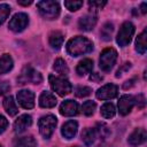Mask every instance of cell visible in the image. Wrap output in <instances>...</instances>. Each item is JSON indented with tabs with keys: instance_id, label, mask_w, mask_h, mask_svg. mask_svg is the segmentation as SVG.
Returning a JSON list of instances; mask_svg holds the SVG:
<instances>
[{
	"instance_id": "6da1fadb",
	"label": "cell",
	"mask_w": 147,
	"mask_h": 147,
	"mask_svg": "<svg viewBox=\"0 0 147 147\" xmlns=\"http://www.w3.org/2000/svg\"><path fill=\"white\" fill-rule=\"evenodd\" d=\"M93 49V42L85 38L77 36L67 42V52L71 56H80L90 53Z\"/></svg>"
},
{
	"instance_id": "7a4b0ae2",
	"label": "cell",
	"mask_w": 147,
	"mask_h": 147,
	"mask_svg": "<svg viewBox=\"0 0 147 147\" xmlns=\"http://www.w3.org/2000/svg\"><path fill=\"white\" fill-rule=\"evenodd\" d=\"M37 7L40 15L46 20H54L60 14V6L56 1L42 0L37 2Z\"/></svg>"
},
{
	"instance_id": "3957f363",
	"label": "cell",
	"mask_w": 147,
	"mask_h": 147,
	"mask_svg": "<svg viewBox=\"0 0 147 147\" xmlns=\"http://www.w3.org/2000/svg\"><path fill=\"white\" fill-rule=\"evenodd\" d=\"M57 124V119L54 115H46L42 116L39 122H38V126H39V131L40 134L45 138V139H49L51 136L53 134L55 127Z\"/></svg>"
},
{
	"instance_id": "277c9868",
	"label": "cell",
	"mask_w": 147,
	"mask_h": 147,
	"mask_svg": "<svg viewBox=\"0 0 147 147\" xmlns=\"http://www.w3.org/2000/svg\"><path fill=\"white\" fill-rule=\"evenodd\" d=\"M116 60H117V52L114 48L110 47L103 49L100 54V60H99L101 70L105 72H109L113 69L114 64L116 63Z\"/></svg>"
},
{
	"instance_id": "5b68a950",
	"label": "cell",
	"mask_w": 147,
	"mask_h": 147,
	"mask_svg": "<svg viewBox=\"0 0 147 147\" xmlns=\"http://www.w3.org/2000/svg\"><path fill=\"white\" fill-rule=\"evenodd\" d=\"M133 34H134V25L131 22H124L118 30L116 41L121 47H124L130 44Z\"/></svg>"
},
{
	"instance_id": "8992f818",
	"label": "cell",
	"mask_w": 147,
	"mask_h": 147,
	"mask_svg": "<svg viewBox=\"0 0 147 147\" xmlns=\"http://www.w3.org/2000/svg\"><path fill=\"white\" fill-rule=\"evenodd\" d=\"M49 84H51V87L53 88V91L56 92L60 96H64L71 92V84L63 77H57V76L51 75Z\"/></svg>"
},
{
	"instance_id": "52a82bcc",
	"label": "cell",
	"mask_w": 147,
	"mask_h": 147,
	"mask_svg": "<svg viewBox=\"0 0 147 147\" xmlns=\"http://www.w3.org/2000/svg\"><path fill=\"white\" fill-rule=\"evenodd\" d=\"M20 84H26V83H32V84H40L42 82V77L41 75L34 70L32 67H25L20 77L17 78Z\"/></svg>"
},
{
	"instance_id": "ba28073f",
	"label": "cell",
	"mask_w": 147,
	"mask_h": 147,
	"mask_svg": "<svg viewBox=\"0 0 147 147\" xmlns=\"http://www.w3.org/2000/svg\"><path fill=\"white\" fill-rule=\"evenodd\" d=\"M28 23H29L28 15L24 13H17L9 21V29L14 32H21L26 28Z\"/></svg>"
},
{
	"instance_id": "9c48e42d",
	"label": "cell",
	"mask_w": 147,
	"mask_h": 147,
	"mask_svg": "<svg viewBox=\"0 0 147 147\" xmlns=\"http://www.w3.org/2000/svg\"><path fill=\"white\" fill-rule=\"evenodd\" d=\"M17 101L24 109H31L34 106V94L30 90H21L17 92Z\"/></svg>"
},
{
	"instance_id": "30bf717a",
	"label": "cell",
	"mask_w": 147,
	"mask_h": 147,
	"mask_svg": "<svg viewBox=\"0 0 147 147\" xmlns=\"http://www.w3.org/2000/svg\"><path fill=\"white\" fill-rule=\"evenodd\" d=\"M118 88L114 84H107L96 91V98L100 100H110L117 95Z\"/></svg>"
},
{
	"instance_id": "8fae6325",
	"label": "cell",
	"mask_w": 147,
	"mask_h": 147,
	"mask_svg": "<svg viewBox=\"0 0 147 147\" xmlns=\"http://www.w3.org/2000/svg\"><path fill=\"white\" fill-rule=\"evenodd\" d=\"M134 106V99L133 96L131 95H122L119 98V101H118V110H119V114L125 116L127 115L132 108Z\"/></svg>"
},
{
	"instance_id": "7c38bea8",
	"label": "cell",
	"mask_w": 147,
	"mask_h": 147,
	"mask_svg": "<svg viewBox=\"0 0 147 147\" xmlns=\"http://www.w3.org/2000/svg\"><path fill=\"white\" fill-rule=\"evenodd\" d=\"M96 22H98L96 15H94V14H86L83 17L79 18L78 25H79V29L83 30V31H91L95 26Z\"/></svg>"
},
{
	"instance_id": "4fadbf2b",
	"label": "cell",
	"mask_w": 147,
	"mask_h": 147,
	"mask_svg": "<svg viewBox=\"0 0 147 147\" xmlns=\"http://www.w3.org/2000/svg\"><path fill=\"white\" fill-rule=\"evenodd\" d=\"M32 124V117L28 114L21 115L14 123V131L16 133H22L24 132L28 127H30Z\"/></svg>"
},
{
	"instance_id": "5bb4252c",
	"label": "cell",
	"mask_w": 147,
	"mask_h": 147,
	"mask_svg": "<svg viewBox=\"0 0 147 147\" xmlns=\"http://www.w3.org/2000/svg\"><path fill=\"white\" fill-rule=\"evenodd\" d=\"M60 113L63 116H75L78 114V103L74 100L63 101L60 106Z\"/></svg>"
},
{
	"instance_id": "9a60e30c",
	"label": "cell",
	"mask_w": 147,
	"mask_h": 147,
	"mask_svg": "<svg viewBox=\"0 0 147 147\" xmlns=\"http://www.w3.org/2000/svg\"><path fill=\"white\" fill-rule=\"evenodd\" d=\"M78 130V124L76 121H68L62 125L61 133L65 139H72Z\"/></svg>"
},
{
	"instance_id": "2e32d148",
	"label": "cell",
	"mask_w": 147,
	"mask_h": 147,
	"mask_svg": "<svg viewBox=\"0 0 147 147\" xmlns=\"http://www.w3.org/2000/svg\"><path fill=\"white\" fill-rule=\"evenodd\" d=\"M146 138H147V133L144 129H136L129 137L127 141L129 144H131L132 146H138V145H141L146 141Z\"/></svg>"
},
{
	"instance_id": "e0dca14e",
	"label": "cell",
	"mask_w": 147,
	"mask_h": 147,
	"mask_svg": "<svg viewBox=\"0 0 147 147\" xmlns=\"http://www.w3.org/2000/svg\"><path fill=\"white\" fill-rule=\"evenodd\" d=\"M56 98L53 93L44 91L39 96V106L42 108H53L56 105Z\"/></svg>"
},
{
	"instance_id": "ac0fdd59",
	"label": "cell",
	"mask_w": 147,
	"mask_h": 147,
	"mask_svg": "<svg viewBox=\"0 0 147 147\" xmlns=\"http://www.w3.org/2000/svg\"><path fill=\"white\" fill-rule=\"evenodd\" d=\"M92 69H93V61L90 59H84L77 64L76 72L79 76H84L86 74H90L92 71Z\"/></svg>"
},
{
	"instance_id": "d6986e66",
	"label": "cell",
	"mask_w": 147,
	"mask_h": 147,
	"mask_svg": "<svg viewBox=\"0 0 147 147\" xmlns=\"http://www.w3.org/2000/svg\"><path fill=\"white\" fill-rule=\"evenodd\" d=\"M3 108L9 116H15L18 113L17 105H16V102L11 95H8L3 99Z\"/></svg>"
},
{
	"instance_id": "ffe728a7",
	"label": "cell",
	"mask_w": 147,
	"mask_h": 147,
	"mask_svg": "<svg viewBox=\"0 0 147 147\" xmlns=\"http://www.w3.org/2000/svg\"><path fill=\"white\" fill-rule=\"evenodd\" d=\"M13 147H37V142H36L34 138L31 136L22 137V138L15 139Z\"/></svg>"
},
{
	"instance_id": "44dd1931",
	"label": "cell",
	"mask_w": 147,
	"mask_h": 147,
	"mask_svg": "<svg viewBox=\"0 0 147 147\" xmlns=\"http://www.w3.org/2000/svg\"><path fill=\"white\" fill-rule=\"evenodd\" d=\"M13 68V59L9 54H3L0 57V75L10 71Z\"/></svg>"
},
{
	"instance_id": "7402d4cb",
	"label": "cell",
	"mask_w": 147,
	"mask_h": 147,
	"mask_svg": "<svg viewBox=\"0 0 147 147\" xmlns=\"http://www.w3.org/2000/svg\"><path fill=\"white\" fill-rule=\"evenodd\" d=\"M95 138H96V134H95L94 129L86 127V129L82 132V140L84 141V144H85L86 146H92L93 142L95 141Z\"/></svg>"
},
{
	"instance_id": "603a6c76",
	"label": "cell",
	"mask_w": 147,
	"mask_h": 147,
	"mask_svg": "<svg viewBox=\"0 0 147 147\" xmlns=\"http://www.w3.org/2000/svg\"><path fill=\"white\" fill-rule=\"evenodd\" d=\"M63 44V34L60 31H54L49 34V45L55 48L59 49Z\"/></svg>"
},
{
	"instance_id": "cb8c5ba5",
	"label": "cell",
	"mask_w": 147,
	"mask_h": 147,
	"mask_svg": "<svg viewBox=\"0 0 147 147\" xmlns=\"http://www.w3.org/2000/svg\"><path fill=\"white\" fill-rule=\"evenodd\" d=\"M53 69L55 70V72H57L61 77H64L69 74V68L67 65V63L64 62V60L62 59H56L53 65Z\"/></svg>"
},
{
	"instance_id": "d4e9b609",
	"label": "cell",
	"mask_w": 147,
	"mask_h": 147,
	"mask_svg": "<svg viewBox=\"0 0 147 147\" xmlns=\"http://www.w3.org/2000/svg\"><path fill=\"white\" fill-rule=\"evenodd\" d=\"M146 30H144L137 38L136 41V51L140 54H145L146 48H147V41H146Z\"/></svg>"
},
{
	"instance_id": "484cf974",
	"label": "cell",
	"mask_w": 147,
	"mask_h": 147,
	"mask_svg": "<svg viewBox=\"0 0 147 147\" xmlns=\"http://www.w3.org/2000/svg\"><path fill=\"white\" fill-rule=\"evenodd\" d=\"M94 131H95L96 137H99L100 139H107L110 136V130L105 123H98Z\"/></svg>"
},
{
	"instance_id": "4316f807",
	"label": "cell",
	"mask_w": 147,
	"mask_h": 147,
	"mask_svg": "<svg viewBox=\"0 0 147 147\" xmlns=\"http://www.w3.org/2000/svg\"><path fill=\"white\" fill-rule=\"evenodd\" d=\"M100 113H101L102 117H105V118H113L115 116L116 110H115V107L111 102H106L105 105H102Z\"/></svg>"
},
{
	"instance_id": "83f0119b",
	"label": "cell",
	"mask_w": 147,
	"mask_h": 147,
	"mask_svg": "<svg viewBox=\"0 0 147 147\" xmlns=\"http://www.w3.org/2000/svg\"><path fill=\"white\" fill-rule=\"evenodd\" d=\"M113 31H114V25L111 24V23H106L105 25H103V28L101 29V32H100V34H101V38L103 39V40H106V41H108V40H110L111 39V33H113Z\"/></svg>"
},
{
	"instance_id": "f1b7e54d",
	"label": "cell",
	"mask_w": 147,
	"mask_h": 147,
	"mask_svg": "<svg viewBox=\"0 0 147 147\" xmlns=\"http://www.w3.org/2000/svg\"><path fill=\"white\" fill-rule=\"evenodd\" d=\"M95 108H96L95 102H94V101H91V100L85 101V102L83 103V106H82L83 114H84V115H86V116H91V115H93V113H94Z\"/></svg>"
},
{
	"instance_id": "f546056e",
	"label": "cell",
	"mask_w": 147,
	"mask_h": 147,
	"mask_svg": "<svg viewBox=\"0 0 147 147\" xmlns=\"http://www.w3.org/2000/svg\"><path fill=\"white\" fill-rule=\"evenodd\" d=\"M9 13H10V7L6 3H1L0 5V24H2L7 17L9 16Z\"/></svg>"
},
{
	"instance_id": "4dcf8cb0",
	"label": "cell",
	"mask_w": 147,
	"mask_h": 147,
	"mask_svg": "<svg viewBox=\"0 0 147 147\" xmlns=\"http://www.w3.org/2000/svg\"><path fill=\"white\" fill-rule=\"evenodd\" d=\"M64 6H65L67 9H69L70 11H76V10H78V9L83 6V1H75V0L64 1Z\"/></svg>"
},
{
	"instance_id": "1f68e13d",
	"label": "cell",
	"mask_w": 147,
	"mask_h": 147,
	"mask_svg": "<svg viewBox=\"0 0 147 147\" xmlns=\"http://www.w3.org/2000/svg\"><path fill=\"white\" fill-rule=\"evenodd\" d=\"M91 92H92V90H91L90 87H87V86H79V87L76 88L75 94H76V96H78V98H85V96L90 95Z\"/></svg>"
},
{
	"instance_id": "d6a6232c",
	"label": "cell",
	"mask_w": 147,
	"mask_h": 147,
	"mask_svg": "<svg viewBox=\"0 0 147 147\" xmlns=\"http://www.w3.org/2000/svg\"><path fill=\"white\" fill-rule=\"evenodd\" d=\"M106 1H90L88 2V6L91 7V9H94V10H96V9H101L103 6H106Z\"/></svg>"
},
{
	"instance_id": "836d02e7",
	"label": "cell",
	"mask_w": 147,
	"mask_h": 147,
	"mask_svg": "<svg viewBox=\"0 0 147 147\" xmlns=\"http://www.w3.org/2000/svg\"><path fill=\"white\" fill-rule=\"evenodd\" d=\"M134 99V105H137L138 106V108H142V107H145V96L142 95V94H139L138 96H136V98H133Z\"/></svg>"
},
{
	"instance_id": "e575fe53",
	"label": "cell",
	"mask_w": 147,
	"mask_h": 147,
	"mask_svg": "<svg viewBox=\"0 0 147 147\" xmlns=\"http://www.w3.org/2000/svg\"><path fill=\"white\" fill-rule=\"evenodd\" d=\"M7 126H8V121L6 119L5 116L0 115V133H2L7 129Z\"/></svg>"
},
{
	"instance_id": "d590c367",
	"label": "cell",
	"mask_w": 147,
	"mask_h": 147,
	"mask_svg": "<svg viewBox=\"0 0 147 147\" xmlns=\"http://www.w3.org/2000/svg\"><path fill=\"white\" fill-rule=\"evenodd\" d=\"M90 79L92 80V82H101L102 79H103V77L101 76V75H99V74H96V72H94V74H92L91 76H90Z\"/></svg>"
},
{
	"instance_id": "8d00e7d4",
	"label": "cell",
	"mask_w": 147,
	"mask_h": 147,
	"mask_svg": "<svg viewBox=\"0 0 147 147\" xmlns=\"http://www.w3.org/2000/svg\"><path fill=\"white\" fill-rule=\"evenodd\" d=\"M130 67H131V63H127V62H126V63H124V65H123L121 69H118V70H117V72H116V77H119V76H122V72H123L124 70L129 69Z\"/></svg>"
},
{
	"instance_id": "74e56055",
	"label": "cell",
	"mask_w": 147,
	"mask_h": 147,
	"mask_svg": "<svg viewBox=\"0 0 147 147\" xmlns=\"http://www.w3.org/2000/svg\"><path fill=\"white\" fill-rule=\"evenodd\" d=\"M8 90H9V86H8V84H7L6 82L0 83V94H3V93L7 92Z\"/></svg>"
},
{
	"instance_id": "f35d334b",
	"label": "cell",
	"mask_w": 147,
	"mask_h": 147,
	"mask_svg": "<svg viewBox=\"0 0 147 147\" xmlns=\"http://www.w3.org/2000/svg\"><path fill=\"white\" fill-rule=\"evenodd\" d=\"M133 82H134V79H131V80H127V82H125V84L123 85V87H124V88L131 87V86L133 85Z\"/></svg>"
},
{
	"instance_id": "ab89813d",
	"label": "cell",
	"mask_w": 147,
	"mask_h": 147,
	"mask_svg": "<svg viewBox=\"0 0 147 147\" xmlns=\"http://www.w3.org/2000/svg\"><path fill=\"white\" fill-rule=\"evenodd\" d=\"M17 2H18V5H22V6H29V5L32 3L31 0H29V1H22V0H18Z\"/></svg>"
},
{
	"instance_id": "60d3db41",
	"label": "cell",
	"mask_w": 147,
	"mask_h": 147,
	"mask_svg": "<svg viewBox=\"0 0 147 147\" xmlns=\"http://www.w3.org/2000/svg\"><path fill=\"white\" fill-rule=\"evenodd\" d=\"M146 11H147V9H146V2H142L141 3V13L142 14H146Z\"/></svg>"
},
{
	"instance_id": "b9f144b4",
	"label": "cell",
	"mask_w": 147,
	"mask_h": 147,
	"mask_svg": "<svg viewBox=\"0 0 147 147\" xmlns=\"http://www.w3.org/2000/svg\"><path fill=\"white\" fill-rule=\"evenodd\" d=\"M72 147H79V146H72Z\"/></svg>"
},
{
	"instance_id": "7bdbcfd3",
	"label": "cell",
	"mask_w": 147,
	"mask_h": 147,
	"mask_svg": "<svg viewBox=\"0 0 147 147\" xmlns=\"http://www.w3.org/2000/svg\"><path fill=\"white\" fill-rule=\"evenodd\" d=\"M0 147H1V146H0Z\"/></svg>"
}]
</instances>
